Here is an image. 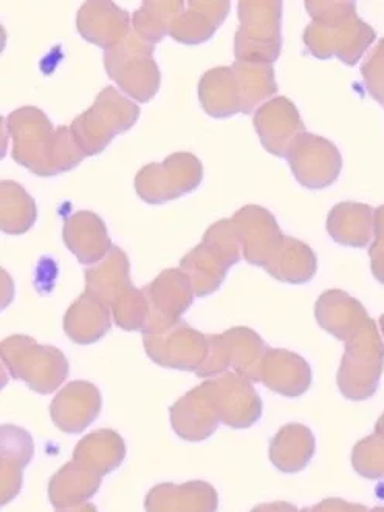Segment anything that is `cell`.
<instances>
[{
	"mask_svg": "<svg viewBox=\"0 0 384 512\" xmlns=\"http://www.w3.org/2000/svg\"><path fill=\"white\" fill-rule=\"evenodd\" d=\"M301 512H371L364 505L349 503L341 499H326L312 508H304Z\"/></svg>",
	"mask_w": 384,
	"mask_h": 512,
	"instance_id": "60d3db41",
	"label": "cell"
},
{
	"mask_svg": "<svg viewBox=\"0 0 384 512\" xmlns=\"http://www.w3.org/2000/svg\"><path fill=\"white\" fill-rule=\"evenodd\" d=\"M371 512H384V506H375L374 509H371Z\"/></svg>",
	"mask_w": 384,
	"mask_h": 512,
	"instance_id": "f6af8a7d",
	"label": "cell"
},
{
	"mask_svg": "<svg viewBox=\"0 0 384 512\" xmlns=\"http://www.w3.org/2000/svg\"><path fill=\"white\" fill-rule=\"evenodd\" d=\"M101 410V393L93 384L75 381L53 400L50 412L62 432L79 434L96 420Z\"/></svg>",
	"mask_w": 384,
	"mask_h": 512,
	"instance_id": "d6986e66",
	"label": "cell"
},
{
	"mask_svg": "<svg viewBox=\"0 0 384 512\" xmlns=\"http://www.w3.org/2000/svg\"><path fill=\"white\" fill-rule=\"evenodd\" d=\"M251 512H301L295 505L287 502L265 503V505L256 506Z\"/></svg>",
	"mask_w": 384,
	"mask_h": 512,
	"instance_id": "b9f144b4",
	"label": "cell"
},
{
	"mask_svg": "<svg viewBox=\"0 0 384 512\" xmlns=\"http://www.w3.org/2000/svg\"><path fill=\"white\" fill-rule=\"evenodd\" d=\"M64 330L76 344L98 341L110 330L109 305L84 293L67 311Z\"/></svg>",
	"mask_w": 384,
	"mask_h": 512,
	"instance_id": "f546056e",
	"label": "cell"
},
{
	"mask_svg": "<svg viewBox=\"0 0 384 512\" xmlns=\"http://www.w3.org/2000/svg\"><path fill=\"white\" fill-rule=\"evenodd\" d=\"M115 322L127 332L146 330L149 322V304L144 291L135 287L124 291L117 301L112 304Z\"/></svg>",
	"mask_w": 384,
	"mask_h": 512,
	"instance_id": "8d00e7d4",
	"label": "cell"
},
{
	"mask_svg": "<svg viewBox=\"0 0 384 512\" xmlns=\"http://www.w3.org/2000/svg\"><path fill=\"white\" fill-rule=\"evenodd\" d=\"M231 222L245 260L267 268L285 239L275 216L262 206L248 205L239 209Z\"/></svg>",
	"mask_w": 384,
	"mask_h": 512,
	"instance_id": "4fadbf2b",
	"label": "cell"
},
{
	"mask_svg": "<svg viewBox=\"0 0 384 512\" xmlns=\"http://www.w3.org/2000/svg\"><path fill=\"white\" fill-rule=\"evenodd\" d=\"M369 257L375 279L384 285V205L375 209L374 240L369 246Z\"/></svg>",
	"mask_w": 384,
	"mask_h": 512,
	"instance_id": "ab89813d",
	"label": "cell"
},
{
	"mask_svg": "<svg viewBox=\"0 0 384 512\" xmlns=\"http://www.w3.org/2000/svg\"><path fill=\"white\" fill-rule=\"evenodd\" d=\"M312 24L304 30V44L318 59H341L346 65L357 64L369 50L377 33L361 21L355 2H306Z\"/></svg>",
	"mask_w": 384,
	"mask_h": 512,
	"instance_id": "7a4b0ae2",
	"label": "cell"
},
{
	"mask_svg": "<svg viewBox=\"0 0 384 512\" xmlns=\"http://www.w3.org/2000/svg\"><path fill=\"white\" fill-rule=\"evenodd\" d=\"M8 129L13 137L14 161L39 177L70 171L86 157L72 129H53L47 115L36 107L14 110L8 117Z\"/></svg>",
	"mask_w": 384,
	"mask_h": 512,
	"instance_id": "6da1fadb",
	"label": "cell"
},
{
	"mask_svg": "<svg viewBox=\"0 0 384 512\" xmlns=\"http://www.w3.org/2000/svg\"><path fill=\"white\" fill-rule=\"evenodd\" d=\"M183 8V2H144L132 19L135 35L151 45L163 41Z\"/></svg>",
	"mask_w": 384,
	"mask_h": 512,
	"instance_id": "d590c367",
	"label": "cell"
},
{
	"mask_svg": "<svg viewBox=\"0 0 384 512\" xmlns=\"http://www.w3.org/2000/svg\"><path fill=\"white\" fill-rule=\"evenodd\" d=\"M79 35L106 50L117 47L131 33V18L114 2H87L79 8Z\"/></svg>",
	"mask_w": 384,
	"mask_h": 512,
	"instance_id": "ac0fdd59",
	"label": "cell"
},
{
	"mask_svg": "<svg viewBox=\"0 0 384 512\" xmlns=\"http://www.w3.org/2000/svg\"><path fill=\"white\" fill-rule=\"evenodd\" d=\"M144 296L149 304L146 330H160L182 321L180 316L191 307L196 293L192 290L191 280L179 268L163 271L154 282L144 288Z\"/></svg>",
	"mask_w": 384,
	"mask_h": 512,
	"instance_id": "9a60e30c",
	"label": "cell"
},
{
	"mask_svg": "<svg viewBox=\"0 0 384 512\" xmlns=\"http://www.w3.org/2000/svg\"><path fill=\"white\" fill-rule=\"evenodd\" d=\"M267 350L258 333L236 327L223 335L210 336V355L196 373L200 378H210L233 367L240 376L256 383L261 381V364Z\"/></svg>",
	"mask_w": 384,
	"mask_h": 512,
	"instance_id": "30bf717a",
	"label": "cell"
},
{
	"mask_svg": "<svg viewBox=\"0 0 384 512\" xmlns=\"http://www.w3.org/2000/svg\"><path fill=\"white\" fill-rule=\"evenodd\" d=\"M2 216L0 226L5 234L21 236L36 222L35 200L16 181H2Z\"/></svg>",
	"mask_w": 384,
	"mask_h": 512,
	"instance_id": "e575fe53",
	"label": "cell"
},
{
	"mask_svg": "<svg viewBox=\"0 0 384 512\" xmlns=\"http://www.w3.org/2000/svg\"><path fill=\"white\" fill-rule=\"evenodd\" d=\"M253 123L265 151L275 157H287L293 143L306 132L298 109L285 96L262 104L254 113Z\"/></svg>",
	"mask_w": 384,
	"mask_h": 512,
	"instance_id": "2e32d148",
	"label": "cell"
},
{
	"mask_svg": "<svg viewBox=\"0 0 384 512\" xmlns=\"http://www.w3.org/2000/svg\"><path fill=\"white\" fill-rule=\"evenodd\" d=\"M285 158L299 185L315 191L332 186L343 169L338 147L327 138L309 132L293 143Z\"/></svg>",
	"mask_w": 384,
	"mask_h": 512,
	"instance_id": "7c38bea8",
	"label": "cell"
},
{
	"mask_svg": "<svg viewBox=\"0 0 384 512\" xmlns=\"http://www.w3.org/2000/svg\"><path fill=\"white\" fill-rule=\"evenodd\" d=\"M242 248L231 220L214 223L202 243L183 257L180 270L191 280L196 296L203 297L219 290L228 270L239 262Z\"/></svg>",
	"mask_w": 384,
	"mask_h": 512,
	"instance_id": "277c9868",
	"label": "cell"
},
{
	"mask_svg": "<svg viewBox=\"0 0 384 512\" xmlns=\"http://www.w3.org/2000/svg\"><path fill=\"white\" fill-rule=\"evenodd\" d=\"M206 383L210 386L220 421L233 429H247L258 423L262 400L250 379L236 373H223Z\"/></svg>",
	"mask_w": 384,
	"mask_h": 512,
	"instance_id": "5bb4252c",
	"label": "cell"
},
{
	"mask_svg": "<svg viewBox=\"0 0 384 512\" xmlns=\"http://www.w3.org/2000/svg\"><path fill=\"white\" fill-rule=\"evenodd\" d=\"M200 104L214 118H228L242 112V96L233 67L210 70L200 79Z\"/></svg>",
	"mask_w": 384,
	"mask_h": 512,
	"instance_id": "4316f807",
	"label": "cell"
},
{
	"mask_svg": "<svg viewBox=\"0 0 384 512\" xmlns=\"http://www.w3.org/2000/svg\"><path fill=\"white\" fill-rule=\"evenodd\" d=\"M101 475L76 465L67 463L48 486V495L55 508H69V506L83 505L95 495L100 488Z\"/></svg>",
	"mask_w": 384,
	"mask_h": 512,
	"instance_id": "d6a6232c",
	"label": "cell"
},
{
	"mask_svg": "<svg viewBox=\"0 0 384 512\" xmlns=\"http://www.w3.org/2000/svg\"><path fill=\"white\" fill-rule=\"evenodd\" d=\"M140 107L124 98L114 87H106L93 106L73 121L72 129L86 157L100 154L117 135L134 127Z\"/></svg>",
	"mask_w": 384,
	"mask_h": 512,
	"instance_id": "5b68a950",
	"label": "cell"
},
{
	"mask_svg": "<svg viewBox=\"0 0 384 512\" xmlns=\"http://www.w3.org/2000/svg\"><path fill=\"white\" fill-rule=\"evenodd\" d=\"M315 316L319 327L343 342L369 319L363 304L341 290L324 291L316 301Z\"/></svg>",
	"mask_w": 384,
	"mask_h": 512,
	"instance_id": "603a6c76",
	"label": "cell"
},
{
	"mask_svg": "<svg viewBox=\"0 0 384 512\" xmlns=\"http://www.w3.org/2000/svg\"><path fill=\"white\" fill-rule=\"evenodd\" d=\"M216 489L205 482L162 483L146 497V512H216Z\"/></svg>",
	"mask_w": 384,
	"mask_h": 512,
	"instance_id": "44dd1931",
	"label": "cell"
},
{
	"mask_svg": "<svg viewBox=\"0 0 384 512\" xmlns=\"http://www.w3.org/2000/svg\"><path fill=\"white\" fill-rule=\"evenodd\" d=\"M62 234L67 248L86 265L100 263L114 246L103 219L90 211L73 214L64 225Z\"/></svg>",
	"mask_w": 384,
	"mask_h": 512,
	"instance_id": "7402d4cb",
	"label": "cell"
},
{
	"mask_svg": "<svg viewBox=\"0 0 384 512\" xmlns=\"http://www.w3.org/2000/svg\"><path fill=\"white\" fill-rule=\"evenodd\" d=\"M261 381L279 395L296 398L304 395L312 384L309 362L296 353L268 349L261 364Z\"/></svg>",
	"mask_w": 384,
	"mask_h": 512,
	"instance_id": "ffe728a7",
	"label": "cell"
},
{
	"mask_svg": "<svg viewBox=\"0 0 384 512\" xmlns=\"http://www.w3.org/2000/svg\"><path fill=\"white\" fill-rule=\"evenodd\" d=\"M2 359L11 375L22 379L35 392H55L69 375V362L61 350L39 345L35 339L16 335L2 342Z\"/></svg>",
	"mask_w": 384,
	"mask_h": 512,
	"instance_id": "8992f818",
	"label": "cell"
},
{
	"mask_svg": "<svg viewBox=\"0 0 384 512\" xmlns=\"http://www.w3.org/2000/svg\"><path fill=\"white\" fill-rule=\"evenodd\" d=\"M233 70L242 96V113H253L278 92L275 69L270 62L236 59Z\"/></svg>",
	"mask_w": 384,
	"mask_h": 512,
	"instance_id": "836d02e7",
	"label": "cell"
},
{
	"mask_svg": "<svg viewBox=\"0 0 384 512\" xmlns=\"http://www.w3.org/2000/svg\"><path fill=\"white\" fill-rule=\"evenodd\" d=\"M375 434H378L381 438H384V414L378 418L377 424H375Z\"/></svg>",
	"mask_w": 384,
	"mask_h": 512,
	"instance_id": "ee69618b",
	"label": "cell"
},
{
	"mask_svg": "<svg viewBox=\"0 0 384 512\" xmlns=\"http://www.w3.org/2000/svg\"><path fill=\"white\" fill-rule=\"evenodd\" d=\"M230 2H189L177 16L171 36L182 44L196 45L210 41L227 18Z\"/></svg>",
	"mask_w": 384,
	"mask_h": 512,
	"instance_id": "d4e9b609",
	"label": "cell"
},
{
	"mask_svg": "<svg viewBox=\"0 0 384 512\" xmlns=\"http://www.w3.org/2000/svg\"><path fill=\"white\" fill-rule=\"evenodd\" d=\"M343 359L336 383L350 401L375 395L384 370V342L374 319H367L344 341Z\"/></svg>",
	"mask_w": 384,
	"mask_h": 512,
	"instance_id": "3957f363",
	"label": "cell"
},
{
	"mask_svg": "<svg viewBox=\"0 0 384 512\" xmlns=\"http://www.w3.org/2000/svg\"><path fill=\"white\" fill-rule=\"evenodd\" d=\"M315 437L304 424L282 427L270 444V460L285 474H296L309 465L315 455Z\"/></svg>",
	"mask_w": 384,
	"mask_h": 512,
	"instance_id": "83f0119b",
	"label": "cell"
},
{
	"mask_svg": "<svg viewBox=\"0 0 384 512\" xmlns=\"http://www.w3.org/2000/svg\"><path fill=\"white\" fill-rule=\"evenodd\" d=\"M364 87L384 107V39H381L361 65Z\"/></svg>",
	"mask_w": 384,
	"mask_h": 512,
	"instance_id": "f35d334b",
	"label": "cell"
},
{
	"mask_svg": "<svg viewBox=\"0 0 384 512\" xmlns=\"http://www.w3.org/2000/svg\"><path fill=\"white\" fill-rule=\"evenodd\" d=\"M104 67L110 79L140 103H149L160 89L154 45L141 41L134 31L117 47L104 52Z\"/></svg>",
	"mask_w": 384,
	"mask_h": 512,
	"instance_id": "52a82bcc",
	"label": "cell"
},
{
	"mask_svg": "<svg viewBox=\"0 0 384 512\" xmlns=\"http://www.w3.org/2000/svg\"><path fill=\"white\" fill-rule=\"evenodd\" d=\"M59 512H98L96 511L95 506L92 505V503H83V505L78 506V508L69 509L67 508L66 511H59Z\"/></svg>",
	"mask_w": 384,
	"mask_h": 512,
	"instance_id": "7bdbcfd3",
	"label": "cell"
},
{
	"mask_svg": "<svg viewBox=\"0 0 384 512\" xmlns=\"http://www.w3.org/2000/svg\"><path fill=\"white\" fill-rule=\"evenodd\" d=\"M33 438L19 427L2 426V505L10 503L22 486V469L33 458Z\"/></svg>",
	"mask_w": 384,
	"mask_h": 512,
	"instance_id": "f1b7e54d",
	"label": "cell"
},
{
	"mask_svg": "<svg viewBox=\"0 0 384 512\" xmlns=\"http://www.w3.org/2000/svg\"><path fill=\"white\" fill-rule=\"evenodd\" d=\"M220 417L208 383L186 393L171 407V423L175 434L186 441H203L219 426Z\"/></svg>",
	"mask_w": 384,
	"mask_h": 512,
	"instance_id": "e0dca14e",
	"label": "cell"
},
{
	"mask_svg": "<svg viewBox=\"0 0 384 512\" xmlns=\"http://www.w3.org/2000/svg\"><path fill=\"white\" fill-rule=\"evenodd\" d=\"M352 466L361 477L384 478V438L374 432L358 441L352 451Z\"/></svg>",
	"mask_w": 384,
	"mask_h": 512,
	"instance_id": "74e56055",
	"label": "cell"
},
{
	"mask_svg": "<svg viewBox=\"0 0 384 512\" xmlns=\"http://www.w3.org/2000/svg\"><path fill=\"white\" fill-rule=\"evenodd\" d=\"M265 270L285 284H307L315 277L318 259L307 243L285 236L284 243Z\"/></svg>",
	"mask_w": 384,
	"mask_h": 512,
	"instance_id": "1f68e13d",
	"label": "cell"
},
{
	"mask_svg": "<svg viewBox=\"0 0 384 512\" xmlns=\"http://www.w3.org/2000/svg\"><path fill=\"white\" fill-rule=\"evenodd\" d=\"M129 273L131 265L126 253L118 246H112L100 263L86 271V293L112 307L124 291L134 287Z\"/></svg>",
	"mask_w": 384,
	"mask_h": 512,
	"instance_id": "484cf974",
	"label": "cell"
},
{
	"mask_svg": "<svg viewBox=\"0 0 384 512\" xmlns=\"http://www.w3.org/2000/svg\"><path fill=\"white\" fill-rule=\"evenodd\" d=\"M234 55L239 61H278L282 50V2H240Z\"/></svg>",
	"mask_w": 384,
	"mask_h": 512,
	"instance_id": "ba28073f",
	"label": "cell"
},
{
	"mask_svg": "<svg viewBox=\"0 0 384 512\" xmlns=\"http://www.w3.org/2000/svg\"><path fill=\"white\" fill-rule=\"evenodd\" d=\"M143 341L149 358L169 369L197 372L210 355V336L183 321L160 330H146Z\"/></svg>",
	"mask_w": 384,
	"mask_h": 512,
	"instance_id": "8fae6325",
	"label": "cell"
},
{
	"mask_svg": "<svg viewBox=\"0 0 384 512\" xmlns=\"http://www.w3.org/2000/svg\"><path fill=\"white\" fill-rule=\"evenodd\" d=\"M126 457L123 438L114 431H98L79 441L73 463L101 475L117 469Z\"/></svg>",
	"mask_w": 384,
	"mask_h": 512,
	"instance_id": "4dcf8cb0",
	"label": "cell"
},
{
	"mask_svg": "<svg viewBox=\"0 0 384 512\" xmlns=\"http://www.w3.org/2000/svg\"><path fill=\"white\" fill-rule=\"evenodd\" d=\"M374 231L375 209L364 203H338L327 217V233L350 248H366L374 240Z\"/></svg>",
	"mask_w": 384,
	"mask_h": 512,
	"instance_id": "cb8c5ba5",
	"label": "cell"
},
{
	"mask_svg": "<svg viewBox=\"0 0 384 512\" xmlns=\"http://www.w3.org/2000/svg\"><path fill=\"white\" fill-rule=\"evenodd\" d=\"M380 327H381V333H383L384 338V315L380 318Z\"/></svg>",
	"mask_w": 384,
	"mask_h": 512,
	"instance_id": "bcb514c9",
	"label": "cell"
},
{
	"mask_svg": "<svg viewBox=\"0 0 384 512\" xmlns=\"http://www.w3.org/2000/svg\"><path fill=\"white\" fill-rule=\"evenodd\" d=\"M202 180L203 166L199 158L182 152L141 169L135 177V191L143 202L162 205L196 191Z\"/></svg>",
	"mask_w": 384,
	"mask_h": 512,
	"instance_id": "9c48e42d",
	"label": "cell"
}]
</instances>
